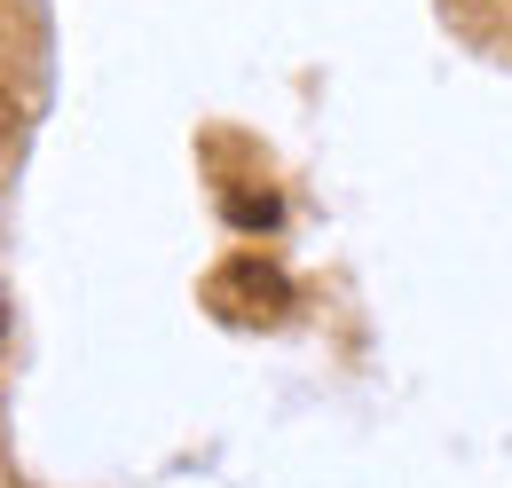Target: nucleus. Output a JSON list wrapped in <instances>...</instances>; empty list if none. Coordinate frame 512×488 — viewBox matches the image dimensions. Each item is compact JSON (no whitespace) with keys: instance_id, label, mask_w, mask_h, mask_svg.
<instances>
[{"instance_id":"obj_3","label":"nucleus","mask_w":512,"mask_h":488,"mask_svg":"<svg viewBox=\"0 0 512 488\" xmlns=\"http://www.w3.org/2000/svg\"><path fill=\"white\" fill-rule=\"evenodd\" d=\"M0 323H8V307H0Z\"/></svg>"},{"instance_id":"obj_2","label":"nucleus","mask_w":512,"mask_h":488,"mask_svg":"<svg viewBox=\"0 0 512 488\" xmlns=\"http://www.w3.org/2000/svg\"><path fill=\"white\" fill-rule=\"evenodd\" d=\"M221 213L237 229H276V197L268 189H221Z\"/></svg>"},{"instance_id":"obj_1","label":"nucleus","mask_w":512,"mask_h":488,"mask_svg":"<svg viewBox=\"0 0 512 488\" xmlns=\"http://www.w3.org/2000/svg\"><path fill=\"white\" fill-rule=\"evenodd\" d=\"M205 307H213L221 323H237V331H276V323L292 315V276H284L276 260H260V252H229V260L205 276Z\"/></svg>"}]
</instances>
